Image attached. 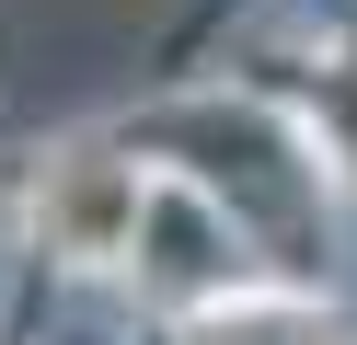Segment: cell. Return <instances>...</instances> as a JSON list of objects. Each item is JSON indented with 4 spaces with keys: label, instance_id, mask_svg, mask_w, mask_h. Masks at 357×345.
I'll use <instances>...</instances> for the list:
<instances>
[{
    "label": "cell",
    "instance_id": "6da1fadb",
    "mask_svg": "<svg viewBox=\"0 0 357 345\" xmlns=\"http://www.w3.org/2000/svg\"><path fill=\"white\" fill-rule=\"evenodd\" d=\"M127 230H139V173L127 161H70L47 184V242L58 253H116Z\"/></svg>",
    "mask_w": 357,
    "mask_h": 345
}]
</instances>
